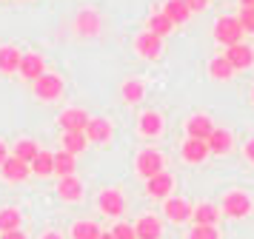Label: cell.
<instances>
[{"label": "cell", "instance_id": "cell-1", "mask_svg": "<svg viewBox=\"0 0 254 239\" xmlns=\"http://www.w3.org/2000/svg\"><path fill=\"white\" fill-rule=\"evenodd\" d=\"M223 214L229 219H243L252 214V196L246 191H229L223 196Z\"/></svg>", "mask_w": 254, "mask_h": 239}, {"label": "cell", "instance_id": "cell-2", "mask_svg": "<svg viewBox=\"0 0 254 239\" xmlns=\"http://www.w3.org/2000/svg\"><path fill=\"white\" fill-rule=\"evenodd\" d=\"M214 37H217V43H223L226 48L240 43L243 40V29H240V23H237V17H231V14L220 17V20L214 23Z\"/></svg>", "mask_w": 254, "mask_h": 239}, {"label": "cell", "instance_id": "cell-3", "mask_svg": "<svg viewBox=\"0 0 254 239\" xmlns=\"http://www.w3.org/2000/svg\"><path fill=\"white\" fill-rule=\"evenodd\" d=\"M60 94H63V77L60 74H52V71H46V74H40V77L35 80V97L37 100H58Z\"/></svg>", "mask_w": 254, "mask_h": 239}, {"label": "cell", "instance_id": "cell-4", "mask_svg": "<svg viewBox=\"0 0 254 239\" xmlns=\"http://www.w3.org/2000/svg\"><path fill=\"white\" fill-rule=\"evenodd\" d=\"M174 188V177L169 171H160V174H154L146 180V193L154 196V199H169V193Z\"/></svg>", "mask_w": 254, "mask_h": 239}, {"label": "cell", "instance_id": "cell-5", "mask_svg": "<svg viewBox=\"0 0 254 239\" xmlns=\"http://www.w3.org/2000/svg\"><path fill=\"white\" fill-rule=\"evenodd\" d=\"M97 205H100V211H103L106 216H120L123 211H126V199H123V193L117 191V188H106V191H100Z\"/></svg>", "mask_w": 254, "mask_h": 239}, {"label": "cell", "instance_id": "cell-6", "mask_svg": "<svg viewBox=\"0 0 254 239\" xmlns=\"http://www.w3.org/2000/svg\"><path fill=\"white\" fill-rule=\"evenodd\" d=\"M163 171V154L160 151H154V148H146V151H140L137 154V174L140 177H154V174H160Z\"/></svg>", "mask_w": 254, "mask_h": 239}, {"label": "cell", "instance_id": "cell-7", "mask_svg": "<svg viewBox=\"0 0 254 239\" xmlns=\"http://www.w3.org/2000/svg\"><path fill=\"white\" fill-rule=\"evenodd\" d=\"M191 202L183 199V196H169L166 202H163V214L169 216L172 222H186V219H191Z\"/></svg>", "mask_w": 254, "mask_h": 239}, {"label": "cell", "instance_id": "cell-8", "mask_svg": "<svg viewBox=\"0 0 254 239\" xmlns=\"http://www.w3.org/2000/svg\"><path fill=\"white\" fill-rule=\"evenodd\" d=\"M60 128L69 134V131H86V125H89V114L83 111V108H66V111H60L58 117Z\"/></svg>", "mask_w": 254, "mask_h": 239}, {"label": "cell", "instance_id": "cell-9", "mask_svg": "<svg viewBox=\"0 0 254 239\" xmlns=\"http://www.w3.org/2000/svg\"><path fill=\"white\" fill-rule=\"evenodd\" d=\"M17 71L23 74V80H32L35 83L40 74H46V60L40 54H35V51H29V54L20 57V66H17Z\"/></svg>", "mask_w": 254, "mask_h": 239}, {"label": "cell", "instance_id": "cell-10", "mask_svg": "<svg viewBox=\"0 0 254 239\" xmlns=\"http://www.w3.org/2000/svg\"><path fill=\"white\" fill-rule=\"evenodd\" d=\"M134 48H137V54H140V57H146V60H154V57H160L163 43H160V37H157V34L143 32V34H137V40H134Z\"/></svg>", "mask_w": 254, "mask_h": 239}, {"label": "cell", "instance_id": "cell-11", "mask_svg": "<svg viewBox=\"0 0 254 239\" xmlns=\"http://www.w3.org/2000/svg\"><path fill=\"white\" fill-rule=\"evenodd\" d=\"M226 60H229V66L234 68V71H237V68H249L254 63V51L252 48H249V46L246 43H237V46H229V48H226Z\"/></svg>", "mask_w": 254, "mask_h": 239}, {"label": "cell", "instance_id": "cell-12", "mask_svg": "<svg viewBox=\"0 0 254 239\" xmlns=\"http://www.w3.org/2000/svg\"><path fill=\"white\" fill-rule=\"evenodd\" d=\"M74 29H77V34H83V37H94V34L100 32V14L92 11V9L77 11V17H74Z\"/></svg>", "mask_w": 254, "mask_h": 239}, {"label": "cell", "instance_id": "cell-13", "mask_svg": "<svg viewBox=\"0 0 254 239\" xmlns=\"http://www.w3.org/2000/svg\"><path fill=\"white\" fill-rule=\"evenodd\" d=\"M86 140H92V143H109V137H112V123L106 120V117H89V125H86Z\"/></svg>", "mask_w": 254, "mask_h": 239}, {"label": "cell", "instance_id": "cell-14", "mask_svg": "<svg viewBox=\"0 0 254 239\" xmlns=\"http://www.w3.org/2000/svg\"><path fill=\"white\" fill-rule=\"evenodd\" d=\"M134 237L137 239H160L163 237V225L157 216H140L134 222Z\"/></svg>", "mask_w": 254, "mask_h": 239}, {"label": "cell", "instance_id": "cell-15", "mask_svg": "<svg viewBox=\"0 0 254 239\" xmlns=\"http://www.w3.org/2000/svg\"><path fill=\"white\" fill-rule=\"evenodd\" d=\"M211 131H214V125H211V120H208L206 114H194V117L186 123V134H189V140H203V143H206Z\"/></svg>", "mask_w": 254, "mask_h": 239}, {"label": "cell", "instance_id": "cell-16", "mask_svg": "<svg viewBox=\"0 0 254 239\" xmlns=\"http://www.w3.org/2000/svg\"><path fill=\"white\" fill-rule=\"evenodd\" d=\"M0 171H3V180H9V182H23L32 174V168L26 162H20L17 157H6V162L0 165Z\"/></svg>", "mask_w": 254, "mask_h": 239}, {"label": "cell", "instance_id": "cell-17", "mask_svg": "<svg viewBox=\"0 0 254 239\" xmlns=\"http://www.w3.org/2000/svg\"><path fill=\"white\" fill-rule=\"evenodd\" d=\"M58 196L66 199V202H77L83 196V182L77 177H60L58 182Z\"/></svg>", "mask_w": 254, "mask_h": 239}, {"label": "cell", "instance_id": "cell-18", "mask_svg": "<svg viewBox=\"0 0 254 239\" xmlns=\"http://www.w3.org/2000/svg\"><path fill=\"white\" fill-rule=\"evenodd\" d=\"M180 154H183L186 162H191V165H200V162L208 157V145L203 143V140H186L183 148H180Z\"/></svg>", "mask_w": 254, "mask_h": 239}, {"label": "cell", "instance_id": "cell-19", "mask_svg": "<svg viewBox=\"0 0 254 239\" xmlns=\"http://www.w3.org/2000/svg\"><path fill=\"white\" fill-rule=\"evenodd\" d=\"M191 219H194V225H214L217 228L220 208L217 205H211V202H203V205H197L194 211H191Z\"/></svg>", "mask_w": 254, "mask_h": 239}, {"label": "cell", "instance_id": "cell-20", "mask_svg": "<svg viewBox=\"0 0 254 239\" xmlns=\"http://www.w3.org/2000/svg\"><path fill=\"white\" fill-rule=\"evenodd\" d=\"M206 145H208V154H226V151L231 148V131H226V128H214V131L208 134Z\"/></svg>", "mask_w": 254, "mask_h": 239}, {"label": "cell", "instance_id": "cell-21", "mask_svg": "<svg viewBox=\"0 0 254 239\" xmlns=\"http://www.w3.org/2000/svg\"><path fill=\"white\" fill-rule=\"evenodd\" d=\"M163 14H166V17H169L174 26H180V23H186L189 17H191V11L183 6V0H166V6H163Z\"/></svg>", "mask_w": 254, "mask_h": 239}, {"label": "cell", "instance_id": "cell-22", "mask_svg": "<svg viewBox=\"0 0 254 239\" xmlns=\"http://www.w3.org/2000/svg\"><path fill=\"white\" fill-rule=\"evenodd\" d=\"M20 225H23V216L17 208H0V234L20 231Z\"/></svg>", "mask_w": 254, "mask_h": 239}, {"label": "cell", "instance_id": "cell-23", "mask_svg": "<svg viewBox=\"0 0 254 239\" xmlns=\"http://www.w3.org/2000/svg\"><path fill=\"white\" fill-rule=\"evenodd\" d=\"M20 51L14 48V46H3L0 48V71L3 74H12V71H17V66H20Z\"/></svg>", "mask_w": 254, "mask_h": 239}, {"label": "cell", "instance_id": "cell-24", "mask_svg": "<svg viewBox=\"0 0 254 239\" xmlns=\"http://www.w3.org/2000/svg\"><path fill=\"white\" fill-rule=\"evenodd\" d=\"M32 174H37V177H49V174H55V154L52 151H40L35 159H32Z\"/></svg>", "mask_w": 254, "mask_h": 239}, {"label": "cell", "instance_id": "cell-25", "mask_svg": "<svg viewBox=\"0 0 254 239\" xmlns=\"http://www.w3.org/2000/svg\"><path fill=\"white\" fill-rule=\"evenodd\" d=\"M74 168H77V159L71 154H66L63 148L55 151V174L58 177H74Z\"/></svg>", "mask_w": 254, "mask_h": 239}, {"label": "cell", "instance_id": "cell-26", "mask_svg": "<svg viewBox=\"0 0 254 239\" xmlns=\"http://www.w3.org/2000/svg\"><path fill=\"white\" fill-rule=\"evenodd\" d=\"M100 225L97 222H89V219H80L71 225V239H100Z\"/></svg>", "mask_w": 254, "mask_h": 239}, {"label": "cell", "instance_id": "cell-27", "mask_svg": "<svg viewBox=\"0 0 254 239\" xmlns=\"http://www.w3.org/2000/svg\"><path fill=\"white\" fill-rule=\"evenodd\" d=\"M163 131V117L157 111H146L140 117V134L146 137H157Z\"/></svg>", "mask_w": 254, "mask_h": 239}, {"label": "cell", "instance_id": "cell-28", "mask_svg": "<svg viewBox=\"0 0 254 239\" xmlns=\"http://www.w3.org/2000/svg\"><path fill=\"white\" fill-rule=\"evenodd\" d=\"M89 145V140H86V134L83 131H69V134H63V151L66 154H80L83 148Z\"/></svg>", "mask_w": 254, "mask_h": 239}, {"label": "cell", "instance_id": "cell-29", "mask_svg": "<svg viewBox=\"0 0 254 239\" xmlns=\"http://www.w3.org/2000/svg\"><path fill=\"white\" fill-rule=\"evenodd\" d=\"M40 154V148H37L35 140H20L17 145H14V157L20 159V162H26V165H32V159Z\"/></svg>", "mask_w": 254, "mask_h": 239}, {"label": "cell", "instance_id": "cell-30", "mask_svg": "<svg viewBox=\"0 0 254 239\" xmlns=\"http://www.w3.org/2000/svg\"><path fill=\"white\" fill-rule=\"evenodd\" d=\"M172 29H174V23L169 20L163 11H157V14H151V17H149V32H151V34H157L160 40H163V37H166L169 32H172Z\"/></svg>", "mask_w": 254, "mask_h": 239}, {"label": "cell", "instance_id": "cell-31", "mask_svg": "<svg viewBox=\"0 0 254 239\" xmlns=\"http://www.w3.org/2000/svg\"><path fill=\"white\" fill-rule=\"evenodd\" d=\"M120 91H123V100L126 102H140L143 100V94H146V86H143L140 80H126Z\"/></svg>", "mask_w": 254, "mask_h": 239}, {"label": "cell", "instance_id": "cell-32", "mask_svg": "<svg viewBox=\"0 0 254 239\" xmlns=\"http://www.w3.org/2000/svg\"><path fill=\"white\" fill-rule=\"evenodd\" d=\"M208 71H211V77L214 80H229L234 74V68L229 66V60L226 57H214L211 63H208Z\"/></svg>", "mask_w": 254, "mask_h": 239}, {"label": "cell", "instance_id": "cell-33", "mask_svg": "<svg viewBox=\"0 0 254 239\" xmlns=\"http://www.w3.org/2000/svg\"><path fill=\"white\" fill-rule=\"evenodd\" d=\"M189 239H220V234L214 225H194L191 234H189Z\"/></svg>", "mask_w": 254, "mask_h": 239}, {"label": "cell", "instance_id": "cell-34", "mask_svg": "<svg viewBox=\"0 0 254 239\" xmlns=\"http://www.w3.org/2000/svg\"><path fill=\"white\" fill-rule=\"evenodd\" d=\"M115 239H137L134 237V225H126V222H120V225H115L112 231H109Z\"/></svg>", "mask_w": 254, "mask_h": 239}, {"label": "cell", "instance_id": "cell-35", "mask_svg": "<svg viewBox=\"0 0 254 239\" xmlns=\"http://www.w3.org/2000/svg\"><path fill=\"white\" fill-rule=\"evenodd\" d=\"M237 23H240L243 34H246V32H252V34H254V9H243V11H240V17H237Z\"/></svg>", "mask_w": 254, "mask_h": 239}, {"label": "cell", "instance_id": "cell-36", "mask_svg": "<svg viewBox=\"0 0 254 239\" xmlns=\"http://www.w3.org/2000/svg\"><path fill=\"white\" fill-rule=\"evenodd\" d=\"M183 6L189 11H203L208 6V0H183Z\"/></svg>", "mask_w": 254, "mask_h": 239}, {"label": "cell", "instance_id": "cell-37", "mask_svg": "<svg viewBox=\"0 0 254 239\" xmlns=\"http://www.w3.org/2000/svg\"><path fill=\"white\" fill-rule=\"evenodd\" d=\"M0 239H29L23 231H9V234H0Z\"/></svg>", "mask_w": 254, "mask_h": 239}, {"label": "cell", "instance_id": "cell-38", "mask_svg": "<svg viewBox=\"0 0 254 239\" xmlns=\"http://www.w3.org/2000/svg\"><path fill=\"white\" fill-rule=\"evenodd\" d=\"M246 157H249V162L254 165V140H249V143H246Z\"/></svg>", "mask_w": 254, "mask_h": 239}, {"label": "cell", "instance_id": "cell-39", "mask_svg": "<svg viewBox=\"0 0 254 239\" xmlns=\"http://www.w3.org/2000/svg\"><path fill=\"white\" fill-rule=\"evenodd\" d=\"M40 239H63V237H60L58 231H46V234H43Z\"/></svg>", "mask_w": 254, "mask_h": 239}, {"label": "cell", "instance_id": "cell-40", "mask_svg": "<svg viewBox=\"0 0 254 239\" xmlns=\"http://www.w3.org/2000/svg\"><path fill=\"white\" fill-rule=\"evenodd\" d=\"M6 157H9V151H6V145H3V143H0V165L6 162Z\"/></svg>", "mask_w": 254, "mask_h": 239}, {"label": "cell", "instance_id": "cell-41", "mask_svg": "<svg viewBox=\"0 0 254 239\" xmlns=\"http://www.w3.org/2000/svg\"><path fill=\"white\" fill-rule=\"evenodd\" d=\"M243 9H254V0H243Z\"/></svg>", "mask_w": 254, "mask_h": 239}, {"label": "cell", "instance_id": "cell-42", "mask_svg": "<svg viewBox=\"0 0 254 239\" xmlns=\"http://www.w3.org/2000/svg\"><path fill=\"white\" fill-rule=\"evenodd\" d=\"M100 239H115V237H112V234H100Z\"/></svg>", "mask_w": 254, "mask_h": 239}, {"label": "cell", "instance_id": "cell-43", "mask_svg": "<svg viewBox=\"0 0 254 239\" xmlns=\"http://www.w3.org/2000/svg\"><path fill=\"white\" fill-rule=\"evenodd\" d=\"M252 100H254V91H252Z\"/></svg>", "mask_w": 254, "mask_h": 239}]
</instances>
